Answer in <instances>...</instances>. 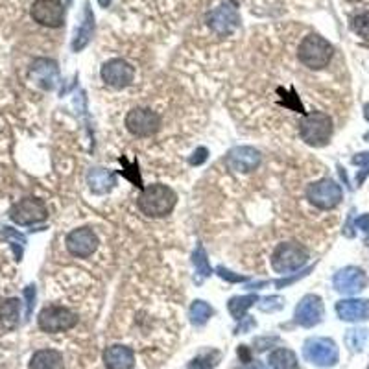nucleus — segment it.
Returning a JSON list of instances; mask_svg holds the SVG:
<instances>
[{
  "label": "nucleus",
  "instance_id": "58836bf2",
  "mask_svg": "<svg viewBox=\"0 0 369 369\" xmlns=\"http://www.w3.org/2000/svg\"><path fill=\"white\" fill-rule=\"evenodd\" d=\"M368 369H369V366H368Z\"/></svg>",
  "mask_w": 369,
  "mask_h": 369
},
{
  "label": "nucleus",
  "instance_id": "b1692460",
  "mask_svg": "<svg viewBox=\"0 0 369 369\" xmlns=\"http://www.w3.org/2000/svg\"><path fill=\"white\" fill-rule=\"evenodd\" d=\"M220 358H222V354L218 351H214V349L213 351H205L192 360L189 369H213L218 366Z\"/></svg>",
  "mask_w": 369,
  "mask_h": 369
},
{
  "label": "nucleus",
  "instance_id": "423d86ee",
  "mask_svg": "<svg viewBox=\"0 0 369 369\" xmlns=\"http://www.w3.org/2000/svg\"><path fill=\"white\" fill-rule=\"evenodd\" d=\"M303 357L318 368H332L338 363L340 352L330 338H308L303 346Z\"/></svg>",
  "mask_w": 369,
  "mask_h": 369
},
{
  "label": "nucleus",
  "instance_id": "4468645a",
  "mask_svg": "<svg viewBox=\"0 0 369 369\" xmlns=\"http://www.w3.org/2000/svg\"><path fill=\"white\" fill-rule=\"evenodd\" d=\"M98 247V238L89 227L74 229L67 236V249L78 258H89Z\"/></svg>",
  "mask_w": 369,
  "mask_h": 369
},
{
  "label": "nucleus",
  "instance_id": "4c0bfd02",
  "mask_svg": "<svg viewBox=\"0 0 369 369\" xmlns=\"http://www.w3.org/2000/svg\"><path fill=\"white\" fill-rule=\"evenodd\" d=\"M109 2H111V0H100V6H104V8H106L107 4H109Z\"/></svg>",
  "mask_w": 369,
  "mask_h": 369
},
{
  "label": "nucleus",
  "instance_id": "412c9836",
  "mask_svg": "<svg viewBox=\"0 0 369 369\" xmlns=\"http://www.w3.org/2000/svg\"><path fill=\"white\" fill-rule=\"evenodd\" d=\"M93 30H95V17H93V12H91L89 4H85V19L82 26H79L78 34H76V39L73 43V48L76 52L84 50L85 46L89 45L91 37H93Z\"/></svg>",
  "mask_w": 369,
  "mask_h": 369
},
{
  "label": "nucleus",
  "instance_id": "1a4fd4ad",
  "mask_svg": "<svg viewBox=\"0 0 369 369\" xmlns=\"http://www.w3.org/2000/svg\"><path fill=\"white\" fill-rule=\"evenodd\" d=\"M102 79L107 85H111L115 89H124L128 85L133 84L135 79V68L124 59H111L107 62L100 70Z\"/></svg>",
  "mask_w": 369,
  "mask_h": 369
},
{
  "label": "nucleus",
  "instance_id": "7ed1b4c3",
  "mask_svg": "<svg viewBox=\"0 0 369 369\" xmlns=\"http://www.w3.org/2000/svg\"><path fill=\"white\" fill-rule=\"evenodd\" d=\"M299 135L308 146L314 148L327 146L332 137V118L321 111L308 113L299 122Z\"/></svg>",
  "mask_w": 369,
  "mask_h": 369
},
{
  "label": "nucleus",
  "instance_id": "39448f33",
  "mask_svg": "<svg viewBox=\"0 0 369 369\" xmlns=\"http://www.w3.org/2000/svg\"><path fill=\"white\" fill-rule=\"evenodd\" d=\"M307 198L314 207L330 211V209L340 205V202L343 200V192H341V187L336 183L334 179L325 178L316 181V183L308 184Z\"/></svg>",
  "mask_w": 369,
  "mask_h": 369
},
{
  "label": "nucleus",
  "instance_id": "a878e982",
  "mask_svg": "<svg viewBox=\"0 0 369 369\" xmlns=\"http://www.w3.org/2000/svg\"><path fill=\"white\" fill-rule=\"evenodd\" d=\"M368 341V330L366 329H351L347 330L346 334V343L349 346V349L354 352H360Z\"/></svg>",
  "mask_w": 369,
  "mask_h": 369
},
{
  "label": "nucleus",
  "instance_id": "393cba45",
  "mask_svg": "<svg viewBox=\"0 0 369 369\" xmlns=\"http://www.w3.org/2000/svg\"><path fill=\"white\" fill-rule=\"evenodd\" d=\"M213 316V308L209 307L205 301H194L191 307V321L194 325H205L209 318Z\"/></svg>",
  "mask_w": 369,
  "mask_h": 369
},
{
  "label": "nucleus",
  "instance_id": "c9c22d12",
  "mask_svg": "<svg viewBox=\"0 0 369 369\" xmlns=\"http://www.w3.org/2000/svg\"><path fill=\"white\" fill-rule=\"evenodd\" d=\"M244 369H268V368H266V366H264L263 362H252L249 366H246Z\"/></svg>",
  "mask_w": 369,
  "mask_h": 369
},
{
  "label": "nucleus",
  "instance_id": "c756f323",
  "mask_svg": "<svg viewBox=\"0 0 369 369\" xmlns=\"http://www.w3.org/2000/svg\"><path fill=\"white\" fill-rule=\"evenodd\" d=\"M258 308L263 312H275V310H281L285 307V299L279 296H272V297H264V299H258Z\"/></svg>",
  "mask_w": 369,
  "mask_h": 369
},
{
  "label": "nucleus",
  "instance_id": "f257e3e1",
  "mask_svg": "<svg viewBox=\"0 0 369 369\" xmlns=\"http://www.w3.org/2000/svg\"><path fill=\"white\" fill-rule=\"evenodd\" d=\"M178 203V194L167 187V184H150L144 191L140 192L137 198V207L142 214L150 216V218H162L173 211Z\"/></svg>",
  "mask_w": 369,
  "mask_h": 369
},
{
  "label": "nucleus",
  "instance_id": "e433bc0d",
  "mask_svg": "<svg viewBox=\"0 0 369 369\" xmlns=\"http://www.w3.org/2000/svg\"><path fill=\"white\" fill-rule=\"evenodd\" d=\"M363 117H366V120L369 122V104L366 107H363Z\"/></svg>",
  "mask_w": 369,
  "mask_h": 369
},
{
  "label": "nucleus",
  "instance_id": "ddd939ff",
  "mask_svg": "<svg viewBox=\"0 0 369 369\" xmlns=\"http://www.w3.org/2000/svg\"><path fill=\"white\" fill-rule=\"evenodd\" d=\"M325 308L321 297L314 296V294H308L299 301V305L296 307V321L301 327H316L318 323H321L323 319Z\"/></svg>",
  "mask_w": 369,
  "mask_h": 369
},
{
  "label": "nucleus",
  "instance_id": "72a5a7b5",
  "mask_svg": "<svg viewBox=\"0 0 369 369\" xmlns=\"http://www.w3.org/2000/svg\"><path fill=\"white\" fill-rule=\"evenodd\" d=\"M357 227L363 233H369V214H362L360 218L357 220Z\"/></svg>",
  "mask_w": 369,
  "mask_h": 369
},
{
  "label": "nucleus",
  "instance_id": "c85d7f7f",
  "mask_svg": "<svg viewBox=\"0 0 369 369\" xmlns=\"http://www.w3.org/2000/svg\"><path fill=\"white\" fill-rule=\"evenodd\" d=\"M352 164L360 167V172L357 173V183L362 184L366 181V178L369 176V151H363V153H357L352 157Z\"/></svg>",
  "mask_w": 369,
  "mask_h": 369
},
{
  "label": "nucleus",
  "instance_id": "9b49d317",
  "mask_svg": "<svg viewBox=\"0 0 369 369\" xmlns=\"http://www.w3.org/2000/svg\"><path fill=\"white\" fill-rule=\"evenodd\" d=\"M261 151L252 148V146H238L227 153L225 157V164L229 167V170L240 173H249L253 170H257L261 164Z\"/></svg>",
  "mask_w": 369,
  "mask_h": 369
},
{
  "label": "nucleus",
  "instance_id": "a211bd4d",
  "mask_svg": "<svg viewBox=\"0 0 369 369\" xmlns=\"http://www.w3.org/2000/svg\"><path fill=\"white\" fill-rule=\"evenodd\" d=\"M104 363L107 369H133L135 354L126 346H111L104 351Z\"/></svg>",
  "mask_w": 369,
  "mask_h": 369
},
{
  "label": "nucleus",
  "instance_id": "bb28decb",
  "mask_svg": "<svg viewBox=\"0 0 369 369\" xmlns=\"http://www.w3.org/2000/svg\"><path fill=\"white\" fill-rule=\"evenodd\" d=\"M351 30L358 37L369 41V12L358 13L351 19Z\"/></svg>",
  "mask_w": 369,
  "mask_h": 369
},
{
  "label": "nucleus",
  "instance_id": "20e7f679",
  "mask_svg": "<svg viewBox=\"0 0 369 369\" xmlns=\"http://www.w3.org/2000/svg\"><path fill=\"white\" fill-rule=\"evenodd\" d=\"M308 261V252L296 242H285L275 247L272 255V268L277 274H290L303 268Z\"/></svg>",
  "mask_w": 369,
  "mask_h": 369
},
{
  "label": "nucleus",
  "instance_id": "6e6552de",
  "mask_svg": "<svg viewBox=\"0 0 369 369\" xmlns=\"http://www.w3.org/2000/svg\"><path fill=\"white\" fill-rule=\"evenodd\" d=\"M78 323V316L65 307H46L39 316V327L45 332H62V330L73 329Z\"/></svg>",
  "mask_w": 369,
  "mask_h": 369
},
{
  "label": "nucleus",
  "instance_id": "473e14b6",
  "mask_svg": "<svg viewBox=\"0 0 369 369\" xmlns=\"http://www.w3.org/2000/svg\"><path fill=\"white\" fill-rule=\"evenodd\" d=\"M207 159V150L205 148H198L191 157V164H202L203 161Z\"/></svg>",
  "mask_w": 369,
  "mask_h": 369
},
{
  "label": "nucleus",
  "instance_id": "aec40b11",
  "mask_svg": "<svg viewBox=\"0 0 369 369\" xmlns=\"http://www.w3.org/2000/svg\"><path fill=\"white\" fill-rule=\"evenodd\" d=\"M32 369H65L62 352L54 349H45V351L35 352L32 358Z\"/></svg>",
  "mask_w": 369,
  "mask_h": 369
},
{
  "label": "nucleus",
  "instance_id": "0eeeda50",
  "mask_svg": "<svg viewBox=\"0 0 369 369\" xmlns=\"http://www.w3.org/2000/svg\"><path fill=\"white\" fill-rule=\"evenodd\" d=\"M126 128L137 137H151L161 129V117L146 107H135L126 117Z\"/></svg>",
  "mask_w": 369,
  "mask_h": 369
},
{
  "label": "nucleus",
  "instance_id": "cd10ccee",
  "mask_svg": "<svg viewBox=\"0 0 369 369\" xmlns=\"http://www.w3.org/2000/svg\"><path fill=\"white\" fill-rule=\"evenodd\" d=\"M192 263L196 266V274H200L202 277H209V275L213 274V269H211V264L207 261V253L203 249V246H198L194 255H192Z\"/></svg>",
  "mask_w": 369,
  "mask_h": 369
},
{
  "label": "nucleus",
  "instance_id": "7c9ffc66",
  "mask_svg": "<svg viewBox=\"0 0 369 369\" xmlns=\"http://www.w3.org/2000/svg\"><path fill=\"white\" fill-rule=\"evenodd\" d=\"M255 325H257V321L252 318V316H244V318L240 319V325L236 327V334H240V332H249L252 329H255Z\"/></svg>",
  "mask_w": 369,
  "mask_h": 369
},
{
  "label": "nucleus",
  "instance_id": "2f4dec72",
  "mask_svg": "<svg viewBox=\"0 0 369 369\" xmlns=\"http://www.w3.org/2000/svg\"><path fill=\"white\" fill-rule=\"evenodd\" d=\"M216 272H218V275H220V277H222V279H227V281H231V283H242V281H247L246 277H240V275H235V274H233V272H229V269L222 268V266H220V268L216 269Z\"/></svg>",
  "mask_w": 369,
  "mask_h": 369
},
{
  "label": "nucleus",
  "instance_id": "2eb2a0df",
  "mask_svg": "<svg viewBox=\"0 0 369 369\" xmlns=\"http://www.w3.org/2000/svg\"><path fill=\"white\" fill-rule=\"evenodd\" d=\"M48 216V211H46L45 203L41 200H24L19 205H15L12 211V218L17 222V224H37V222H43V220Z\"/></svg>",
  "mask_w": 369,
  "mask_h": 369
},
{
  "label": "nucleus",
  "instance_id": "f704fd0d",
  "mask_svg": "<svg viewBox=\"0 0 369 369\" xmlns=\"http://www.w3.org/2000/svg\"><path fill=\"white\" fill-rule=\"evenodd\" d=\"M238 357H240L244 362H252V360H249V352H247L246 346H240V349H238Z\"/></svg>",
  "mask_w": 369,
  "mask_h": 369
},
{
  "label": "nucleus",
  "instance_id": "f3484780",
  "mask_svg": "<svg viewBox=\"0 0 369 369\" xmlns=\"http://www.w3.org/2000/svg\"><path fill=\"white\" fill-rule=\"evenodd\" d=\"M336 314L343 321L369 319V299H341L336 303Z\"/></svg>",
  "mask_w": 369,
  "mask_h": 369
},
{
  "label": "nucleus",
  "instance_id": "9d476101",
  "mask_svg": "<svg viewBox=\"0 0 369 369\" xmlns=\"http://www.w3.org/2000/svg\"><path fill=\"white\" fill-rule=\"evenodd\" d=\"M332 285L340 294L346 296H354L358 292H362L368 286V275L366 272L357 266H347V268L340 269L332 279Z\"/></svg>",
  "mask_w": 369,
  "mask_h": 369
},
{
  "label": "nucleus",
  "instance_id": "f8f14e48",
  "mask_svg": "<svg viewBox=\"0 0 369 369\" xmlns=\"http://www.w3.org/2000/svg\"><path fill=\"white\" fill-rule=\"evenodd\" d=\"M32 17L35 23L48 26V28H57L62 26L65 19V8L59 0H37L32 6Z\"/></svg>",
  "mask_w": 369,
  "mask_h": 369
},
{
  "label": "nucleus",
  "instance_id": "dca6fc26",
  "mask_svg": "<svg viewBox=\"0 0 369 369\" xmlns=\"http://www.w3.org/2000/svg\"><path fill=\"white\" fill-rule=\"evenodd\" d=\"M238 23H240V17H238L235 6H229V4L216 8V10L211 12V15H209V26H211L216 34H231V32H235Z\"/></svg>",
  "mask_w": 369,
  "mask_h": 369
},
{
  "label": "nucleus",
  "instance_id": "6ab92c4d",
  "mask_svg": "<svg viewBox=\"0 0 369 369\" xmlns=\"http://www.w3.org/2000/svg\"><path fill=\"white\" fill-rule=\"evenodd\" d=\"M115 173L106 170V168H91L89 173H87V183H89V189L95 194H106L113 189L115 184Z\"/></svg>",
  "mask_w": 369,
  "mask_h": 369
},
{
  "label": "nucleus",
  "instance_id": "4be33fe9",
  "mask_svg": "<svg viewBox=\"0 0 369 369\" xmlns=\"http://www.w3.org/2000/svg\"><path fill=\"white\" fill-rule=\"evenodd\" d=\"M269 366L274 369H299V362H297L296 352L286 349V347H281V349H275L272 354H269Z\"/></svg>",
  "mask_w": 369,
  "mask_h": 369
},
{
  "label": "nucleus",
  "instance_id": "5701e85b",
  "mask_svg": "<svg viewBox=\"0 0 369 369\" xmlns=\"http://www.w3.org/2000/svg\"><path fill=\"white\" fill-rule=\"evenodd\" d=\"M257 301H258V297L255 296V294H249V296H236L231 299L227 307H229V312L233 318L242 319L244 316H246L247 310H249V308H252Z\"/></svg>",
  "mask_w": 369,
  "mask_h": 369
},
{
  "label": "nucleus",
  "instance_id": "f03ea898",
  "mask_svg": "<svg viewBox=\"0 0 369 369\" xmlns=\"http://www.w3.org/2000/svg\"><path fill=\"white\" fill-rule=\"evenodd\" d=\"M332 54H334V48L329 41L318 34H310L301 41L297 57L305 67L312 68V70H321L329 65Z\"/></svg>",
  "mask_w": 369,
  "mask_h": 369
}]
</instances>
